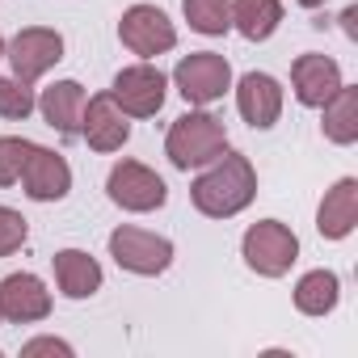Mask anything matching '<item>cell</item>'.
Here are the masks:
<instances>
[{
	"label": "cell",
	"mask_w": 358,
	"mask_h": 358,
	"mask_svg": "<svg viewBox=\"0 0 358 358\" xmlns=\"http://www.w3.org/2000/svg\"><path fill=\"white\" fill-rule=\"evenodd\" d=\"M253 194H257V173H253L249 156H241V152H220L207 164V173H199L190 186V199L207 220L241 215L253 203Z\"/></svg>",
	"instance_id": "6da1fadb"
},
{
	"label": "cell",
	"mask_w": 358,
	"mask_h": 358,
	"mask_svg": "<svg viewBox=\"0 0 358 358\" xmlns=\"http://www.w3.org/2000/svg\"><path fill=\"white\" fill-rule=\"evenodd\" d=\"M164 152L177 169H203L211 164L220 152H228V127L224 118L207 114V110H190L182 114L173 127H169V139H164Z\"/></svg>",
	"instance_id": "7a4b0ae2"
},
{
	"label": "cell",
	"mask_w": 358,
	"mask_h": 358,
	"mask_svg": "<svg viewBox=\"0 0 358 358\" xmlns=\"http://www.w3.org/2000/svg\"><path fill=\"white\" fill-rule=\"evenodd\" d=\"M241 253H245V262H249L253 274H262V278H282V274L299 262V236H295L287 224H278V220H262V224H253V228L245 232Z\"/></svg>",
	"instance_id": "3957f363"
},
{
	"label": "cell",
	"mask_w": 358,
	"mask_h": 358,
	"mask_svg": "<svg viewBox=\"0 0 358 358\" xmlns=\"http://www.w3.org/2000/svg\"><path fill=\"white\" fill-rule=\"evenodd\" d=\"M110 257L127 270V274H139V278H156L173 266V241L169 236H156L148 228H114L110 232Z\"/></svg>",
	"instance_id": "277c9868"
},
{
	"label": "cell",
	"mask_w": 358,
	"mask_h": 358,
	"mask_svg": "<svg viewBox=\"0 0 358 358\" xmlns=\"http://www.w3.org/2000/svg\"><path fill=\"white\" fill-rule=\"evenodd\" d=\"M173 85L190 106H211L232 89V64L215 51H194L173 68Z\"/></svg>",
	"instance_id": "5b68a950"
},
{
	"label": "cell",
	"mask_w": 358,
	"mask_h": 358,
	"mask_svg": "<svg viewBox=\"0 0 358 358\" xmlns=\"http://www.w3.org/2000/svg\"><path fill=\"white\" fill-rule=\"evenodd\" d=\"M106 190H110V203H118L122 211H139V215L169 203V186L160 182V173H152L139 160H118L106 177Z\"/></svg>",
	"instance_id": "8992f818"
},
{
	"label": "cell",
	"mask_w": 358,
	"mask_h": 358,
	"mask_svg": "<svg viewBox=\"0 0 358 358\" xmlns=\"http://www.w3.org/2000/svg\"><path fill=\"white\" fill-rule=\"evenodd\" d=\"M9 64H13V76L34 85L38 76H47L59 59H64V38L59 30H47V26H26L17 30V38L5 47Z\"/></svg>",
	"instance_id": "52a82bcc"
},
{
	"label": "cell",
	"mask_w": 358,
	"mask_h": 358,
	"mask_svg": "<svg viewBox=\"0 0 358 358\" xmlns=\"http://www.w3.org/2000/svg\"><path fill=\"white\" fill-rule=\"evenodd\" d=\"M118 38L131 55H143V59L164 55V51L177 47V30L156 5H131L118 22Z\"/></svg>",
	"instance_id": "ba28073f"
},
{
	"label": "cell",
	"mask_w": 358,
	"mask_h": 358,
	"mask_svg": "<svg viewBox=\"0 0 358 358\" xmlns=\"http://www.w3.org/2000/svg\"><path fill=\"white\" fill-rule=\"evenodd\" d=\"M164 89H169V80H164L160 68H152V64H131V68H122V72L114 76L110 97L122 106L127 118H152V114L164 106Z\"/></svg>",
	"instance_id": "9c48e42d"
},
{
	"label": "cell",
	"mask_w": 358,
	"mask_h": 358,
	"mask_svg": "<svg viewBox=\"0 0 358 358\" xmlns=\"http://www.w3.org/2000/svg\"><path fill=\"white\" fill-rule=\"evenodd\" d=\"M51 316V291L38 274H9L0 278V320L9 324H34Z\"/></svg>",
	"instance_id": "30bf717a"
},
{
	"label": "cell",
	"mask_w": 358,
	"mask_h": 358,
	"mask_svg": "<svg viewBox=\"0 0 358 358\" xmlns=\"http://www.w3.org/2000/svg\"><path fill=\"white\" fill-rule=\"evenodd\" d=\"M80 139L93 152H118L131 139V122L122 114V106L110 93H97L85 101V118H80Z\"/></svg>",
	"instance_id": "8fae6325"
},
{
	"label": "cell",
	"mask_w": 358,
	"mask_h": 358,
	"mask_svg": "<svg viewBox=\"0 0 358 358\" xmlns=\"http://www.w3.org/2000/svg\"><path fill=\"white\" fill-rule=\"evenodd\" d=\"M22 186H26V194L34 203H59L72 190V169H68V160L59 152L34 143L30 148V160L22 169Z\"/></svg>",
	"instance_id": "7c38bea8"
},
{
	"label": "cell",
	"mask_w": 358,
	"mask_h": 358,
	"mask_svg": "<svg viewBox=\"0 0 358 358\" xmlns=\"http://www.w3.org/2000/svg\"><path fill=\"white\" fill-rule=\"evenodd\" d=\"M291 89H295L299 106L320 110V106H324V101L341 89V68H337V59L316 55V51L299 55V59L291 64Z\"/></svg>",
	"instance_id": "4fadbf2b"
},
{
	"label": "cell",
	"mask_w": 358,
	"mask_h": 358,
	"mask_svg": "<svg viewBox=\"0 0 358 358\" xmlns=\"http://www.w3.org/2000/svg\"><path fill=\"white\" fill-rule=\"evenodd\" d=\"M236 110L253 131H266L282 114V85L270 72H245L236 85Z\"/></svg>",
	"instance_id": "5bb4252c"
},
{
	"label": "cell",
	"mask_w": 358,
	"mask_h": 358,
	"mask_svg": "<svg viewBox=\"0 0 358 358\" xmlns=\"http://www.w3.org/2000/svg\"><path fill=\"white\" fill-rule=\"evenodd\" d=\"M358 224V182L354 177H341V182L320 199V211H316V232L324 241H345Z\"/></svg>",
	"instance_id": "9a60e30c"
},
{
	"label": "cell",
	"mask_w": 358,
	"mask_h": 358,
	"mask_svg": "<svg viewBox=\"0 0 358 358\" xmlns=\"http://www.w3.org/2000/svg\"><path fill=\"white\" fill-rule=\"evenodd\" d=\"M85 89L76 85V80H59V85H51V89H43V97H38V110H43V118H47V127H55L59 135H80V118H85Z\"/></svg>",
	"instance_id": "2e32d148"
},
{
	"label": "cell",
	"mask_w": 358,
	"mask_h": 358,
	"mask_svg": "<svg viewBox=\"0 0 358 358\" xmlns=\"http://www.w3.org/2000/svg\"><path fill=\"white\" fill-rule=\"evenodd\" d=\"M51 262H55V282L68 299H89L101 287V266L85 249H59Z\"/></svg>",
	"instance_id": "e0dca14e"
},
{
	"label": "cell",
	"mask_w": 358,
	"mask_h": 358,
	"mask_svg": "<svg viewBox=\"0 0 358 358\" xmlns=\"http://www.w3.org/2000/svg\"><path fill=\"white\" fill-rule=\"evenodd\" d=\"M324 118H320V127H324V139H333V143H354L358 139V89H350V85H341L324 106Z\"/></svg>",
	"instance_id": "ac0fdd59"
},
{
	"label": "cell",
	"mask_w": 358,
	"mask_h": 358,
	"mask_svg": "<svg viewBox=\"0 0 358 358\" xmlns=\"http://www.w3.org/2000/svg\"><path fill=\"white\" fill-rule=\"evenodd\" d=\"M341 299V282L333 270H308L299 282H295V308L303 316H329Z\"/></svg>",
	"instance_id": "d6986e66"
},
{
	"label": "cell",
	"mask_w": 358,
	"mask_h": 358,
	"mask_svg": "<svg viewBox=\"0 0 358 358\" xmlns=\"http://www.w3.org/2000/svg\"><path fill=\"white\" fill-rule=\"evenodd\" d=\"M282 22V5L278 0H232V26L249 38V43H266Z\"/></svg>",
	"instance_id": "ffe728a7"
},
{
	"label": "cell",
	"mask_w": 358,
	"mask_h": 358,
	"mask_svg": "<svg viewBox=\"0 0 358 358\" xmlns=\"http://www.w3.org/2000/svg\"><path fill=\"white\" fill-rule=\"evenodd\" d=\"M182 9H186L190 30L207 38H220L232 30V0H182Z\"/></svg>",
	"instance_id": "44dd1931"
},
{
	"label": "cell",
	"mask_w": 358,
	"mask_h": 358,
	"mask_svg": "<svg viewBox=\"0 0 358 358\" xmlns=\"http://www.w3.org/2000/svg\"><path fill=\"white\" fill-rule=\"evenodd\" d=\"M34 110H38V97L26 80L0 76V118H30Z\"/></svg>",
	"instance_id": "7402d4cb"
},
{
	"label": "cell",
	"mask_w": 358,
	"mask_h": 358,
	"mask_svg": "<svg viewBox=\"0 0 358 358\" xmlns=\"http://www.w3.org/2000/svg\"><path fill=\"white\" fill-rule=\"evenodd\" d=\"M30 139H22V135H5L0 139V186H13V182H22V169H26V160H30Z\"/></svg>",
	"instance_id": "603a6c76"
},
{
	"label": "cell",
	"mask_w": 358,
	"mask_h": 358,
	"mask_svg": "<svg viewBox=\"0 0 358 358\" xmlns=\"http://www.w3.org/2000/svg\"><path fill=\"white\" fill-rule=\"evenodd\" d=\"M26 236H30V228H26L22 211L0 207V257H13V253L26 245Z\"/></svg>",
	"instance_id": "cb8c5ba5"
},
{
	"label": "cell",
	"mask_w": 358,
	"mask_h": 358,
	"mask_svg": "<svg viewBox=\"0 0 358 358\" xmlns=\"http://www.w3.org/2000/svg\"><path fill=\"white\" fill-rule=\"evenodd\" d=\"M38 354H72V345L68 341H59V337H34V341H26L22 345V358H38Z\"/></svg>",
	"instance_id": "d4e9b609"
},
{
	"label": "cell",
	"mask_w": 358,
	"mask_h": 358,
	"mask_svg": "<svg viewBox=\"0 0 358 358\" xmlns=\"http://www.w3.org/2000/svg\"><path fill=\"white\" fill-rule=\"evenodd\" d=\"M341 30H345L350 38H358V5H350V9L341 13Z\"/></svg>",
	"instance_id": "484cf974"
},
{
	"label": "cell",
	"mask_w": 358,
	"mask_h": 358,
	"mask_svg": "<svg viewBox=\"0 0 358 358\" xmlns=\"http://www.w3.org/2000/svg\"><path fill=\"white\" fill-rule=\"evenodd\" d=\"M299 5H303V9H320V5H324V0H299Z\"/></svg>",
	"instance_id": "4316f807"
},
{
	"label": "cell",
	"mask_w": 358,
	"mask_h": 358,
	"mask_svg": "<svg viewBox=\"0 0 358 358\" xmlns=\"http://www.w3.org/2000/svg\"><path fill=\"white\" fill-rule=\"evenodd\" d=\"M0 55H5V38H0Z\"/></svg>",
	"instance_id": "83f0119b"
}]
</instances>
